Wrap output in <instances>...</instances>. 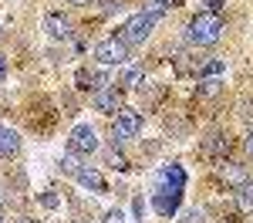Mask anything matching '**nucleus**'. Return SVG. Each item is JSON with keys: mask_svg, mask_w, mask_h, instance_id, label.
Segmentation results:
<instances>
[{"mask_svg": "<svg viewBox=\"0 0 253 223\" xmlns=\"http://www.w3.org/2000/svg\"><path fill=\"white\" fill-rule=\"evenodd\" d=\"M0 206H3V196H0Z\"/></svg>", "mask_w": 253, "mask_h": 223, "instance_id": "31", "label": "nucleus"}, {"mask_svg": "<svg viewBox=\"0 0 253 223\" xmlns=\"http://www.w3.org/2000/svg\"><path fill=\"white\" fill-rule=\"evenodd\" d=\"M179 200L182 196H172V193H152V210L162 213V217H175L179 213Z\"/></svg>", "mask_w": 253, "mask_h": 223, "instance_id": "12", "label": "nucleus"}, {"mask_svg": "<svg viewBox=\"0 0 253 223\" xmlns=\"http://www.w3.org/2000/svg\"><path fill=\"white\" fill-rule=\"evenodd\" d=\"M44 31L54 41H68L71 38V20L64 14H58V10H51V14H44Z\"/></svg>", "mask_w": 253, "mask_h": 223, "instance_id": "8", "label": "nucleus"}, {"mask_svg": "<svg viewBox=\"0 0 253 223\" xmlns=\"http://www.w3.org/2000/svg\"><path fill=\"white\" fill-rule=\"evenodd\" d=\"M219 38H223V17L219 14H196L186 24V41L196 47H213Z\"/></svg>", "mask_w": 253, "mask_h": 223, "instance_id": "1", "label": "nucleus"}, {"mask_svg": "<svg viewBox=\"0 0 253 223\" xmlns=\"http://www.w3.org/2000/svg\"><path fill=\"white\" fill-rule=\"evenodd\" d=\"M91 105H95V112L112 115V119H115L118 112H122V91H118V88H112V85H105V88L91 91Z\"/></svg>", "mask_w": 253, "mask_h": 223, "instance_id": "7", "label": "nucleus"}, {"mask_svg": "<svg viewBox=\"0 0 253 223\" xmlns=\"http://www.w3.org/2000/svg\"><path fill=\"white\" fill-rule=\"evenodd\" d=\"M17 223H38V220H34V217H20Z\"/></svg>", "mask_w": 253, "mask_h": 223, "instance_id": "29", "label": "nucleus"}, {"mask_svg": "<svg viewBox=\"0 0 253 223\" xmlns=\"http://www.w3.org/2000/svg\"><path fill=\"white\" fill-rule=\"evenodd\" d=\"M175 7V0H145V14H152V17H162V14H169Z\"/></svg>", "mask_w": 253, "mask_h": 223, "instance_id": "16", "label": "nucleus"}, {"mask_svg": "<svg viewBox=\"0 0 253 223\" xmlns=\"http://www.w3.org/2000/svg\"><path fill=\"white\" fill-rule=\"evenodd\" d=\"M17 152H20V135L14 129L0 125V159H14Z\"/></svg>", "mask_w": 253, "mask_h": 223, "instance_id": "10", "label": "nucleus"}, {"mask_svg": "<svg viewBox=\"0 0 253 223\" xmlns=\"http://www.w3.org/2000/svg\"><path fill=\"white\" fill-rule=\"evenodd\" d=\"M132 210H135V217H142V213H145V200L138 196V200H135V206H132Z\"/></svg>", "mask_w": 253, "mask_h": 223, "instance_id": "27", "label": "nucleus"}, {"mask_svg": "<svg viewBox=\"0 0 253 223\" xmlns=\"http://www.w3.org/2000/svg\"><path fill=\"white\" fill-rule=\"evenodd\" d=\"M41 206H47V210H58V196H54V193H41Z\"/></svg>", "mask_w": 253, "mask_h": 223, "instance_id": "23", "label": "nucleus"}, {"mask_svg": "<svg viewBox=\"0 0 253 223\" xmlns=\"http://www.w3.org/2000/svg\"><path fill=\"white\" fill-rule=\"evenodd\" d=\"M3 81H7V58L0 54V85H3Z\"/></svg>", "mask_w": 253, "mask_h": 223, "instance_id": "26", "label": "nucleus"}, {"mask_svg": "<svg viewBox=\"0 0 253 223\" xmlns=\"http://www.w3.org/2000/svg\"><path fill=\"white\" fill-rule=\"evenodd\" d=\"M108 85V75L105 71H78V88H91V91H98V88H105Z\"/></svg>", "mask_w": 253, "mask_h": 223, "instance_id": "14", "label": "nucleus"}, {"mask_svg": "<svg viewBox=\"0 0 253 223\" xmlns=\"http://www.w3.org/2000/svg\"><path fill=\"white\" fill-rule=\"evenodd\" d=\"M247 152H250V159H253V132L247 135Z\"/></svg>", "mask_w": 253, "mask_h": 223, "instance_id": "28", "label": "nucleus"}, {"mask_svg": "<svg viewBox=\"0 0 253 223\" xmlns=\"http://www.w3.org/2000/svg\"><path fill=\"white\" fill-rule=\"evenodd\" d=\"M186 189V169L179 162H166L152 176V193H172V196H182Z\"/></svg>", "mask_w": 253, "mask_h": 223, "instance_id": "2", "label": "nucleus"}, {"mask_svg": "<svg viewBox=\"0 0 253 223\" xmlns=\"http://www.w3.org/2000/svg\"><path fill=\"white\" fill-rule=\"evenodd\" d=\"M58 169H61V173H64V176H78L81 162L75 159V156H61V159H58Z\"/></svg>", "mask_w": 253, "mask_h": 223, "instance_id": "19", "label": "nucleus"}, {"mask_svg": "<svg viewBox=\"0 0 253 223\" xmlns=\"http://www.w3.org/2000/svg\"><path fill=\"white\" fill-rule=\"evenodd\" d=\"M203 7H206V10H203V14H219V10H223V7H226V0H206V3H203Z\"/></svg>", "mask_w": 253, "mask_h": 223, "instance_id": "22", "label": "nucleus"}, {"mask_svg": "<svg viewBox=\"0 0 253 223\" xmlns=\"http://www.w3.org/2000/svg\"><path fill=\"white\" fill-rule=\"evenodd\" d=\"M203 152H206V156H226V152H230V139L219 135V132H213L210 139L203 142Z\"/></svg>", "mask_w": 253, "mask_h": 223, "instance_id": "13", "label": "nucleus"}, {"mask_svg": "<svg viewBox=\"0 0 253 223\" xmlns=\"http://www.w3.org/2000/svg\"><path fill=\"white\" fill-rule=\"evenodd\" d=\"M216 173H219V179H223V182H230L233 189H236V186H243V182H247V169H243L240 162H226V159H223V166H219Z\"/></svg>", "mask_w": 253, "mask_h": 223, "instance_id": "11", "label": "nucleus"}, {"mask_svg": "<svg viewBox=\"0 0 253 223\" xmlns=\"http://www.w3.org/2000/svg\"><path fill=\"white\" fill-rule=\"evenodd\" d=\"M68 149L75 152V156H91V152H98V132L91 129V125H75L71 129V135H68Z\"/></svg>", "mask_w": 253, "mask_h": 223, "instance_id": "6", "label": "nucleus"}, {"mask_svg": "<svg viewBox=\"0 0 253 223\" xmlns=\"http://www.w3.org/2000/svg\"><path fill=\"white\" fill-rule=\"evenodd\" d=\"M152 31H156V17L152 14H135V17H128L125 24H122V31H118V38L125 41L128 47L132 44H145V41L152 38Z\"/></svg>", "mask_w": 253, "mask_h": 223, "instance_id": "3", "label": "nucleus"}, {"mask_svg": "<svg viewBox=\"0 0 253 223\" xmlns=\"http://www.w3.org/2000/svg\"><path fill=\"white\" fill-rule=\"evenodd\" d=\"M118 7H122V3H118V0H105V14H115Z\"/></svg>", "mask_w": 253, "mask_h": 223, "instance_id": "25", "label": "nucleus"}, {"mask_svg": "<svg viewBox=\"0 0 253 223\" xmlns=\"http://www.w3.org/2000/svg\"><path fill=\"white\" fill-rule=\"evenodd\" d=\"M219 75H226V61H206V64L199 68V78H216L219 81Z\"/></svg>", "mask_w": 253, "mask_h": 223, "instance_id": "17", "label": "nucleus"}, {"mask_svg": "<svg viewBox=\"0 0 253 223\" xmlns=\"http://www.w3.org/2000/svg\"><path fill=\"white\" fill-rule=\"evenodd\" d=\"M105 223H125V213L122 210H108L105 213Z\"/></svg>", "mask_w": 253, "mask_h": 223, "instance_id": "24", "label": "nucleus"}, {"mask_svg": "<svg viewBox=\"0 0 253 223\" xmlns=\"http://www.w3.org/2000/svg\"><path fill=\"white\" fill-rule=\"evenodd\" d=\"M75 179H78L84 189H91V193H108V182H105V176L98 173L95 166H81Z\"/></svg>", "mask_w": 253, "mask_h": 223, "instance_id": "9", "label": "nucleus"}, {"mask_svg": "<svg viewBox=\"0 0 253 223\" xmlns=\"http://www.w3.org/2000/svg\"><path fill=\"white\" fill-rule=\"evenodd\" d=\"M95 58L98 64H105V68H122V64H128V44L122 38H108V41H101L95 47Z\"/></svg>", "mask_w": 253, "mask_h": 223, "instance_id": "4", "label": "nucleus"}, {"mask_svg": "<svg viewBox=\"0 0 253 223\" xmlns=\"http://www.w3.org/2000/svg\"><path fill=\"white\" fill-rule=\"evenodd\" d=\"M71 3H78V7H81V3H88V0H71Z\"/></svg>", "mask_w": 253, "mask_h": 223, "instance_id": "30", "label": "nucleus"}, {"mask_svg": "<svg viewBox=\"0 0 253 223\" xmlns=\"http://www.w3.org/2000/svg\"><path fill=\"white\" fill-rule=\"evenodd\" d=\"M142 81H145V71H142V68H128L125 78H122V85H125V88H138Z\"/></svg>", "mask_w": 253, "mask_h": 223, "instance_id": "20", "label": "nucleus"}, {"mask_svg": "<svg viewBox=\"0 0 253 223\" xmlns=\"http://www.w3.org/2000/svg\"><path fill=\"white\" fill-rule=\"evenodd\" d=\"M0 223H7V220H3V217H0Z\"/></svg>", "mask_w": 253, "mask_h": 223, "instance_id": "32", "label": "nucleus"}, {"mask_svg": "<svg viewBox=\"0 0 253 223\" xmlns=\"http://www.w3.org/2000/svg\"><path fill=\"white\" fill-rule=\"evenodd\" d=\"M175 217H179V223H206V213H203L199 206H186V210H179Z\"/></svg>", "mask_w": 253, "mask_h": 223, "instance_id": "18", "label": "nucleus"}, {"mask_svg": "<svg viewBox=\"0 0 253 223\" xmlns=\"http://www.w3.org/2000/svg\"><path fill=\"white\" fill-rule=\"evenodd\" d=\"M236 206H240V213H253V182L247 179L243 186H236Z\"/></svg>", "mask_w": 253, "mask_h": 223, "instance_id": "15", "label": "nucleus"}, {"mask_svg": "<svg viewBox=\"0 0 253 223\" xmlns=\"http://www.w3.org/2000/svg\"><path fill=\"white\" fill-rule=\"evenodd\" d=\"M105 159L112 162V169H118V173H122V169H128V166H125V159H122V156H118L115 149H108V152H105Z\"/></svg>", "mask_w": 253, "mask_h": 223, "instance_id": "21", "label": "nucleus"}, {"mask_svg": "<svg viewBox=\"0 0 253 223\" xmlns=\"http://www.w3.org/2000/svg\"><path fill=\"white\" fill-rule=\"evenodd\" d=\"M138 132H142V115L138 112L122 108L115 119H112V135H115V142H132V139H138Z\"/></svg>", "mask_w": 253, "mask_h": 223, "instance_id": "5", "label": "nucleus"}]
</instances>
